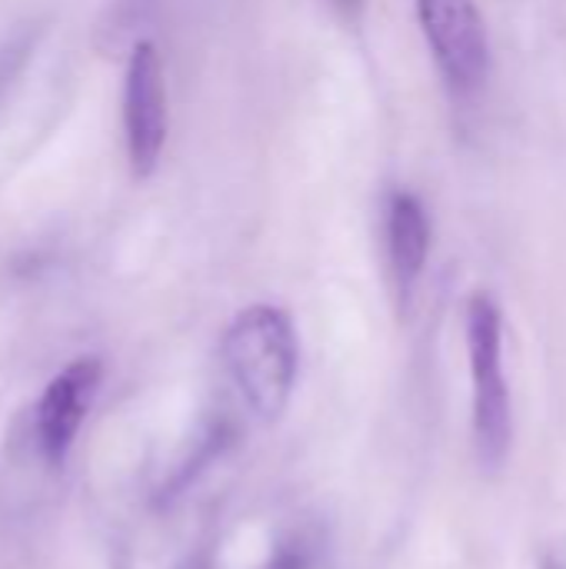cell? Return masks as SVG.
I'll return each instance as SVG.
<instances>
[{"instance_id":"52a82bcc","label":"cell","mask_w":566,"mask_h":569,"mask_svg":"<svg viewBox=\"0 0 566 569\" xmlns=\"http://www.w3.org/2000/svg\"><path fill=\"white\" fill-rule=\"evenodd\" d=\"M330 3H334L344 17H350V20H354V17L360 13V7H364V0H330Z\"/></svg>"},{"instance_id":"3957f363","label":"cell","mask_w":566,"mask_h":569,"mask_svg":"<svg viewBox=\"0 0 566 569\" xmlns=\"http://www.w3.org/2000/svg\"><path fill=\"white\" fill-rule=\"evenodd\" d=\"M167 73L153 40H137L123 73V140L133 177H150L167 147Z\"/></svg>"},{"instance_id":"5b68a950","label":"cell","mask_w":566,"mask_h":569,"mask_svg":"<svg viewBox=\"0 0 566 569\" xmlns=\"http://www.w3.org/2000/svg\"><path fill=\"white\" fill-rule=\"evenodd\" d=\"M103 380V367L93 357H80L73 363H67L40 393L37 410H33V433H37V447L40 457L50 463H63V457L70 453L90 403L100 390Z\"/></svg>"},{"instance_id":"8992f818","label":"cell","mask_w":566,"mask_h":569,"mask_svg":"<svg viewBox=\"0 0 566 569\" xmlns=\"http://www.w3.org/2000/svg\"><path fill=\"white\" fill-rule=\"evenodd\" d=\"M427 257H430V220H427L424 203L407 190L390 193V200H387V260H390L397 293L404 300L420 283Z\"/></svg>"},{"instance_id":"277c9868","label":"cell","mask_w":566,"mask_h":569,"mask_svg":"<svg viewBox=\"0 0 566 569\" xmlns=\"http://www.w3.org/2000/svg\"><path fill=\"white\" fill-rule=\"evenodd\" d=\"M417 17L430 53L460 97L484 87L490 73V40L474 0H417Z\"/></svg>"},{"instance_id":"6da1fadb","label":"cell","mask_w":566,"mask_h":569,"mask_svg":"<svg viewBox=\"0 0 566 569\" xmlns=\"http://www.w3.org/2000/svg\"><path fill=\"white\" fill-rule=\"evenodd\" d=\"M220 353L250 413L260 423L280 420L300 373V343L290 317L270 303L247 307L227 327Z\"/></svg>"},{"instance_id":"7a4b0ae2","label":"cell","mask_w":566,"mask_h":569,"mask_svg":"<svg viewBox=\"0 0 566 569\" xmlns=\"http://www.w3.org/2000/svg\"><path fill=\"white\" fill-rule=\"evenodd\" d=\"M467 357L477 457L487 470H500L514 443V403L504 373V317L487 293H477L467 303Z\"/></svg>"}]
</instances>
